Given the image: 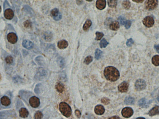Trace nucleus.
<instances>
[{
    "label": "nucleus",
    "mask_w": 159,
    "mask_h": 119,
    "mask_svg": "<svg viewBox=\"0 0 159 119\" xmlns=\"http://www.w3.org/2000/svg\"><path fill=\"white\" fill-rule=\"evenodd\" d=\"M5 61L8 64H10L13 62V58L10 56H8L5 58Z\"/></svg>",
    "instance_id": "35"
},
{
    "label": "nucleus",
    "mask_w": 159,
    "mask_h": 119,
    "mask_svg": "<svg viewBox=\"0 0 159 119\" xmlns=\"http://www.w3.org/2000/svg\"><path fill=\"white\" fill-rule=\"evenodd\" d=\"M154 20L151 16H147L143 20V24L148 27H151L154 24Z\"/></svg>",
    "instance_id": "9"
},
{
    "label": "nucleus",
    "mask_w": 159,
    "mask_h": 119,
    "mask_svg": "<svg viewBox=\"0 0 159 119\" xmlns=\"http://www.w3.org/2000/svg\"><path fill=\"white\" fill-rule=\"evenodd\" d=\"M29 103L32 108H37L40 105V99H39V98L34 96L30 98L29 100Z\"/></svg>",
    "instance_id": "5"
},
{
    "label": "nucleus",
    "mask_w": 159,
    "mask_h": 119,
    "mask_svg": "<svg viewBox=\"0 0 159 119\" xmlns=\"http://www.w3.org/2000/svg\"><path fill=\"white\" fill-rule=\"evenodd\" d=\"M93 57L91 56H88L87 57L85 58V59L84 60V63L85 64L88 65L90 64L91 62L93 61Z\"/></svg>",
    "instance_id": "32"
},
{
    "label": "nucleus",
    "mask_w": 159,
    "mask_h": 119,
    "mask_svg": "<svg viewBox=\"0 0 159 119\" xmlns=\"http://www.w3.org/2000/svg\"><path fill=\"white\" fill-rule=\"evenodd\" d=\"M108 119H121V118H120V117H118V116H113V117H110V118H109Z\"/></svg>",
    "instance_id": "48"
},
{
    "label": "nucleus",
    "mask_w": 159,
    "mask_h": 119,
    "mask_svg": "<svg viewBox=\"0 0 159 119\" xmlns=\"http://www.w3.org/2000/svg\"><path fill=\"white\" fill-rule=\"evenodd\" d=\"M59 109L60 112L62 114L64 115V116L66 117H69L72 114V109L70 107L69 104L64 102H62L60 103L59 105Z\"/></svg>",
    "instance_id": "2"
},
{
    "label": "nucleus",
    "mask_w": 159,
    "mask_h": 119,
    "mask_svg": "<svg viewBox=\"0 0 159 119\" xmlns=\"http://www.w3.org/2000/svg\"><path fill=\"white\" fill-rule=\"evenodd\" d=\"M58 62L59 63V64L61 67H63L64 65V60L62 57L59 58L58 60Z\"/></svg>",
    "instance_id": "36"
},
{
    "label": "nucleus",
    "mask_w": 159,
    "mask_h": 119,
    "mask_svg": "<svg viewBox=\"0 0 159 119\" xmlns=\"http://www.w3.org/2000/svg\"><path fill=\"white\" fill-rule=\"evenodd\" d=\"M128 84L126 82H123L118 86V90L121 92H126L128 91Z\"/></svg>",
    "instance_id": "12"
},
{
    "label": "nucleus",
    "mask_w": 159,
    "mask_h": 119,
    "mask_svg": "<svg viewBox=\"0 0 159 119\" xmlns=\"http://www.w3.org/2000/svg\"><path fill=\"white\" fill-rule=\"evenodd\" d=\"M24 26L26 27H30L31 26V22L29 20H27L25 22H24Z\"/></svg>",
    "instance_id": "42"
},
{
    "label": "nucleus",
    "mask_w": 159,
    "mask_h": 119,
    "mask_svg": "<svg viewBox=\"0 0 159 119\" xmlns=\"http://www.w3.org/2000/svg\"><path fill=\"white\" fill-rule=\"evenodd\" d=\"M7 39L9 42L14 44L16 43L17 41V36L15 33H11L8 34L7 36Z\"/></svg>",
    "instance_id": "11"
},
{
    "label": "nucleus",
    "mask_w": 159,
    "mask_h": 119,
    "mask_svg": "<svg viewBox=\"0 0 159 119\" xmlns=\"http://www.w3.org/2000/svg\"><path fill=\"white\" fill-rule=\"evenodd\" d=\"M104 75L106 79L111 82H115L120 77L119 71L113 66H108L104 71Z\"/></svg>",
    "instance_id": "1"
},
{
    "label": "nucleus",
    "mask_w": 159,
    "mask_h": 119,
    "mask_svg": "<svg viewBox=\"0 0 159 119\" xmlns=\"http://www.w3.org/2000/svg\"><path fill=\"white\" fill-rule=\"evenodd\" d=\"M36 61L37 62L38 64H40V65H43L44 64V60H43V58L41 57V56H39L38 57L36 58L35 59Z\"/></svg>",
    "instance_id": "33"
},
{
    "label": "nucleus",
    "mask_w": 159,
    "mask_h": 119,
    "mask_svg": "<svg viewBox=\"0 0 159 119\" xmlns=\"http://www.w3.org/2000/svg\"><path fill=\"white\" fill-rule=\"evenodd\" d=\"M95 112L97 115H103L105 112V108L104 107L101 105H98L95 106Z\"/></svg>",
    "instance_id": "13"
},
{
    "label": "nucleus",
    "mask_w": 159,
    "mask_h": 119,
    "mask_svg": "<svg viewBox=\"0 0 159 119\" xmlns=\"http://www.w3.org/2000/svg\"><path fill=\"white\" fill-rule=\"evenodd\" d=\"M87 1H88V2H92V1H93V0H86Z\"/></svg>",
    "instance_id": "50"
},
{
    "label": "nucleus",
    "mask_w": 159,
    "mask_h": 119,
    "mask_svg": "<svg viewBox=\"0 0 159 119\" xmlns=\"http://www.w3.org/2000/svg\"><path fill=\"white\" fill-rule=\"evenodd\" d=\"M131 25V21L130 20H126L125 24V27L126 29H129L130 28Z\"/></svg>",
    "instance_id": "40"
},
{
    "label": "nucleus",
    "mask_w": 159,
    "mask_h": 119,
    "mask_svg": "<svg viewBox=\"0 0 159 119\" xmlns=\"http://www.w3.org/2000/svg\"><path fill=\"white\" fill-rule=\"evenodd\" d=\"M108 4L111 8H115L117 5V0H108Z\"/></svg>",
    "instance_id": "23"
},
{
    "label": "nucleus",
    "mask_w": 159,
    "mask_h": 119,
    "mask_svg": "<svg viewBox=\"0 0 159 119\" xmlns=\"http://www.w3.org/2000/svg\"><path fill=\"white\" fill-rule=\"evenodd\" d=\"M68 46H69V43L66 40H61L58 42V47L60 49L66 48Z\"/></svg>",
    "instance_id": "15"
},
{
    "label": "nucleus",
    "mask_w": 159,
    "mask_h": 119,
    "mask_svg": "<svg viewBox=\"0 0 159 119\" xmlns=\"http://www.w3.org/2000/svg\"><path fill=\"white\" fill-rule=\"evenodd\" d=\"M47 74L48 73L46 70L42 68H39L37 72L35 77L38 79L42 80L46 77Z\"/></svg>",
    "instance_id": "6"
},
{
    "label": "nucleus",
    "mask_w": 159,
    "mask_h": 119,
    "mask_svg": "<svg viewBox=\"0 0 159 119\" xmlns=\"http://www.w3.org/2000/svg\"><path fill=\"white\" fill-rule=\"evenodd\" d=\"M101 101L105 105H108L110 102L109 100L108 99V98H103L101 100Z\"/></svg>",
    "instance_id": "37"
},
{
    "label": "nucleus",
    "mask_w": 159,
    "mask_h": 119,
    "mask_svg": "<svg viewBox=\"0 0 159 119\" xmlns=\"http://www.w3.org/2000/svg\"><path fill=\"white\" fill-rule=\"evenodd\" d=\"M55 88L58 92L62 93L65 90L64 85L61 83H57L55 85Z\"/></svg>",
    "instance_id": "21"
},
{
    "label": "nucleus",
    "mask_w": 159,
    "mask_h": 119,
    "mask_svg": "<svg viewBox=\"0 0 159 119\" xmlns=\"http://www.w3.org/2000/svg\"><path fill=\"white\" fill-rule=\"evenodd\" d=\"M134 102H135V99L132 97H127L125 100V103L128 105L132 104L134 103Z\"/></svg>",
    "instance_id": "29"
},
{
    "label": "nucleus",
    "mask_w": 159,
    "mask_h": 119,
    "mask_svg": "<svg viewBox=\"0 0 159 119\" xmlns=\"http://www.w3.org/2000/svg\"><path fill=\"white\" fill-rule=\"evenodd\" d=\"M122 116L125 118H129L132 116L134 114V111L130 107H126L124 108L122 111Z\"/></svg>",
    "instance_id": "8"
},
{
    "label": "nucleus",
    "mask_w": 159,
    "mask_h": 119,
    "mask_svg": "<svg viewBox=\"0 0 159 119\" xmlns=\"http://www.w3.org/2000/svg\"><path fill=\"white\" fill-rule=\"evenodd\" d=\"M43 117V114L42 113L41 111H37L35 113V115H34V118L35 119H41Z\"/></svg>",
    "instance_id": "34"
},
{
    "label": "nucleus",
    "mask_w": 159,
    "mask_h": 119,
    "mask_svg": "<svg viewBox=\"0 0 159 119\" xmlns=\"http://www.w3.org/2000/svg\"><path fill=\"white\" fill-rule=\"evenodd\" d=\"M146 82L142 79H138L135 82V87L137 91H140L143 90L146 88Z\"/></svg>",
    "instance_id": "7"
},
{
    "label": "nucleus",
    "mask_w": 159,
    "mask_h": 119,
    "mask_svg": "<svg viewBox=\"0 0 159 119\" xmlns=\"http://www.w3.org/2000/svg\"><path fill=\"white\" fill-rule=\"evenodd\" d=\"M60 13L59 12V9H56V8L52 9V10L51 12V15L53 16V18L57 16Z\"/></svg>",
    "instance_id": "30"
},
{
    "label": "nucleus",
    "mask_w": 159,
    "mask_h": 119,
    "mask_svg": "<svg viewBox=\"0 0 159 119\" xmlns=\"http://www.w3.org/2000/svg\"><path fill=\"white\" fill-rule=\"evenodd\" d=\"M109 27L112 30L116 31L120 28L119 23L117 21H113L109 25Z\"/></svg>",
    "instance_id": "18"
},
{
    "label": "nucleus",
    "mask_w": 159,
    "mask_h": 119,
    "mask_svg": "<svg viewBox=\"0 0 159 119\" xmlns=\"http://www.w3.org/2000/svg\"><path fill=\"white\" fill-rule=\"evenodd\" d=\"M155 50L158 53H159V45H155Z\"/></svg>",
    "instance_id": "46"
},
{
    "label": "nucleus",
    "mask_w": 159,
    "mask_h": 119,
    "mask_svg": "<svg viewBox=\"0 0 159 119\" xmlns=\"http://www.w3.org/2000/svg\"><path fill=\"white\" fill-rule=\"evenodd\" d=\"M75 115L78 118H80L81 116V113L79 110H76L75 111Z\"/></svg>",
    "instance_id": "43"
},
{
    "label": "nucleus",
    "mask_w": 159,
    "mask_h": 119,
    "mask_svg": "<svg viewBox=\"0 0 159 119\" xmlns=\"http://www.w3.org/2000/svg\"><path fill=\"white\" fill-rule=\"evenodd\" d=\"M106 0H97L96 2V7L97 9L102 10L106 7Z\"/></svg>",
    "instance_id": "10"
},
{
    "label": "nucleus",
    "mask_w": 159,
    "mask_h": 119,
    "mask_svg": "<svg viewBox=\"0 0 159 119\" xmlns=\"http://www.w3.org/2000/svg\"><path fill=\"white\" fill-rule=\"evenodd\" d=\"M159 106H155L154 108H153L152 109H151V110L149 111V112L148 113L149 115L150 116H154V115H155L159 114Z\"/></svg>",
    "instance_id": "19"
},
{
    "label": "nucleus",
    "mask_w": 159,
    "mask_h": 119,
    "mask_svg": "<svg viewBox=\"0 0 159 119\" xmlns=\"http://www.w3.org/2000/svg\"><path fill=\"white\" fill-rule=\"evenodd\" d=\"M0 103L2 106L4 107L9 108L11 105V99L9 96L6 95H4L1 98Z\"/></svg>",
    "instance_id": "4"
},
{
    "label": "nucleus",
    "mask_w": 159,
    "mask_h": 119,
    "mask_svg": "<svg viewBox=\"0 0 159 119\" xmlns=\"http://www.w3.org/2000/svg\"><path fill=\"white\" fill-rule=\"evenodd\" d=\"M152 63L155 66H159V55H155L154 56L152 60Z\"/></svg>",
    "instance_id": "25"
},
{
    "label": "nucleus",
    "mask_w": 159,
    "mask_h": 119,
    "mask_svg": "<svg viewBox=\"0 0 159 119\" xmlns=\"http://www.w3.org/2000/svg\"><path fill=\"white\" fill-rule=\"evenodd\" d=\"M122 6L125 9L128 10L131 7L130 2L128 0H124L122 2Z\"/></svg>",
    "instance_id": "24"
},
{
    "label": "nucleus",
    "mask_w": 159,
    "mask_h": 119,
    "mask_svg": "<svg viewBox=\"0 0 159 119\" xmlns=\"http://www.w3.org/2000/svg\"><path fill=\"white\" fill-rule=\"evenodd\" d=\"M41 85V84H38L35 87V92L36 94H38L40 93V87Z\"/></svg>",
    "instance_id": "39"
},
{
    "label": "nucleus",
    "mask_w": 159,
    "mask_h": 119,
    "mask_svg": "<svg viewBox=\"0 0 159 119\" xmlns=\"http://www.w3.org/2000/svg\"><path fill=\"white\" fill-rule=\"evenodd\" d=\"M158 2L157 0H147L145 2L146 9L148 10H153L157 7Z\"/></svg>",
    "instance_id": "3"
},
{
    "label": "nucleus",
    "mask_w": 159,
    "mask_h": 119,
    "mask_svg": "<svg viewBox=\"0 0 159 119\" xmlns=\"http://www.w3.org/2000/svg\"><path fill=\"white\" fill-rule=\"evenodd\" d=\"M139 105L140 107L142 108H147L148 106L146 99L144 98H142L139 101Z\"/></svg>",
    "instance_id": "26"
},
{
    "label": "nucleus",
    "mask_w": 159,
    "mask_h": 119,
    "mask_svg": "<svg viewBox=\"0 0 159 119\" xmlns=\"http://www.w3.org/2000/svg\"><path fill=\"white\" fill-rule=\"evenodd\" d=\"M95 34H96L95 40H102V37L104 36L103 33H102V32H96Z\"/></svg>",
    "instance_id": "31"
},
{
    "label": "nucleus",
    "mask_w": 159,
    "mask_h": 119,
    "mask_svg": "<svg viewBox=\"0 0 159 119\" xmlns=\"http://www.w3.org/2000/svg\"><path fill=\"white\" fill-rule=\"evenodd\" d=\"M133 44H134V41H133L132 39H128V40H127V43H126L127 46H131Z\"/></svg>",
    "instance_id": "41"
},
{
    "label": "nucleus",
    "mask_w": 159,
    "mask_h": 119,
    "mask_svg": "<svg viewBox=\"0 0 159 119\" xmlns=\"http://www.w3.org/2000/svg\"><path fill=\"white\" fill-rule=\"evenodd\" d=\"M92 21L90 20H86V21L85 22L83 26V30L85 31H87L88 30L91 26H92Z\"/></svg>",
    "instance_id": "20"
},
{
    "label": "nucleus",
    "mask_w": 159,
    "mask_h": 119,
    "mask_svg": "<svg viewBox=\"0 0 159 119\" xmlns=\"http://www.w3.org/2000/svg\"><path fill=\"white\" fill-rule=\"evenodd\" d=\"M102 52L99 49H96L95 51V58L96 60H99L102 57Z\"/></svg>",
    "instance_id": "28"
},
{
    "label": "nucleus",
    "mask_w": 159,
    "mask_h": 119,
    "mask_svg": "<svg viewBox=\"0 0 159 119\" xmlns=\"http://www.w3.org/2000/svg\"><path fill=\"white\" fill-rule=\"evenodd\" d=\"M134 2H137V3H141L143 2L144 0H132Z\"/></svg>",
    "instance_id": "47"
},
{
    "label": "nucleus",
    "mask_w": 159,
    "mask_h": 119,
    "mask_svg": "<svg viewBox=\"0 0 159 119\" xmlns=\"http://www.w3.org/2000/svg\"><path fill=\"white\" fill-rule=\"evenodd\" d=\"M119 20L121 24L122 25H125L126 20L125 19V18H124L123 17L120 16L119 17Z\"/></svg>",
    "instance_id": "38"
},
{
    "label": "nucleus",
    "mask_w": 159,
    "mask_h": 119,
    "mask_svg": "<svg viewBox=\"0 0 159 119\" xmlns=\"http://www.w3.org/2000/svg\"><path fill=\"white\" fill-rule=\"evenodd\" d=\"M109 43H108L105 39H103L101 40V42L100 43V46L101 48H104L107 47V46L108 45Z\"/></svg>",
    "instance_id": "27"
},
{
    "label": "nucleus",
    "mask_w": 159,
    "mask_h": 119,
    "mask_svg": "<svg viewBox=\"0 0 159 119\" xmlns=\"http://www.w3.org/2000/svg\"><path fill=\"white\" fill-rule=\"evenodd\" d=\"M13 80L15 83H19L21 80V78L19 77H14Z\"/></svg>",
    "instance_id": "44"
},
{
    "label": "nucleus",
    "mask_w": 159,
    "mask_h": 119,
    "mask_svg": "<svg viewBox=\"0 0 159 119\" xmlns=\"http://www.w3.org/2000/svg\"><path fill=\"white\" fill-rule=\"evenodd\" d=\"M4 16L8 20L12 19L14 16L13 11L11 9H6L5 11Z\"/></svg>",
    "instance_id": "14"
},
{
    "label": "nucleus",
    "mask_w": 159,
    "mask_h": 119,
    "mask_svg": "<svg viewBox=\"0 0 159 119\" xmlns=\"http://www.w3.org/2000/svg\"><path fill=\"white\" fill-rule=\"evenodd\" d=\"M136 119H145V118H142V117H139V118H138Z\"/></svg>",
    "instance_id": "49"
},
{
    "label": "nucleus",
    "mask_w": 159,
    "mask_h": 119,
    "mask_svg": "<svg viewBox=\"0 0 159 119\" xmlns=\"http://www.w3.org/2000/svg\"><path fill=\"white\" fill-rule=\"evenodd\" d=\"M29 112L27 108H22L19 110V115L21 117L23 118H25L28 116Z\"/></svg>",
    "instance_id": "17"
},
{
    "label": "nucleus",
    "mask_w": 159,
    "mask_h": 119,
    "mask_svg": "<svg viewBox=\"0 0 159 119\" xmlns=\"http://www.w3.org/2000/svg\"><path fill=\"white\" fill-rule=\"evenodd\" d=\"M158 101H159V97H158Z\"/></svg>",
    "instance_id": "51"
},
{
    "label": "nucleus",
    "mask_w": 159,
    "mask_h": 119,
    "mask_svg": "<svg viewBox=\"0 0 159 119\" xmlns=\"http://www.w3.org/2000/svg\"><path fill=\"white\" fill-rule=\"evenodd\" d=\"M62 14H61V13H60L57 16L53 18H54V20H55V21H58V20H60L62 19Z\"/></svg>",
    "instance_id": "45"
},
{
    "label": "nucleus",
    "mask_w": 159,
    "mask_h": 119,
    "mask_svg": "<svg viewBox=\"0 0 159 119\" xmlns=\"http://www.w3.org/2000/svg\"><path fill=\"white\" fill-rule=\"evenodd\" d=\"M44 39L47 41H51L53 39V34L50 32H47L44 35Z\"/></svg>",
    "instance_id": "22"
},
{
    "label": "nucleus",
    "mask_w": 159,
    "mask_h": 119,
    "mask_svg": "<svg viewBox=\"0 0 159 119\" xmlns=\"http://www.w3.org/2000/svg\"><path fill=\"white\" fill-rule=\"evenodd\" d=\"M22 46L28 50H30L33 48L34 44L29 40H25L22 43Z\"/></svg>",
    "instance_id": "16"
}]
</instances>
